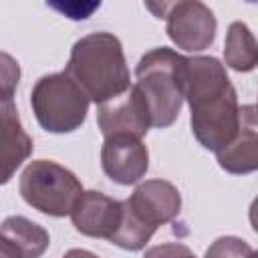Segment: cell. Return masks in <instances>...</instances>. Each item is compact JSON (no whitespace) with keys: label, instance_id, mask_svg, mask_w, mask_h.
<instances>
[{"label":"cell","instance_id":"cell-10","mask_svg":"<svg viewBox=\"0 0 258 258\" xmlns=\"http://www.w3.org/2000/svg\"><path fill=\"white\" fill-rule=\"evenodd\" d=\"M32 139L22 129L14 97L0 95V185L8 183L16 169L32 153Z\"/></svg>","mask_w":258,"mask_h":258},{"label":"cell","instance_id":"cell-16","mask_svg":"<svg viewBox=\"0 0 258 258\" xmlns=\"http://www.w3.org/2000/svg\"><path fill=\"white\" fill-rule=\"evenodd\" d=\"M20 81V64L14 56L0 50V95L14 97Z\"/></svg>","mask_w":258,"mask_h":258},{"label":"cell","instance_id":"cell-6","mask_svg":"<svg viewBox=\"0 0 258 258\" xmlns=\"http://www.w3.org/2000/svg\"><path fill=\"white\" fill-rule=\"evenodd\" d=\"M157 18H165V30L177 48L198 52L208 48L216 38V16L214 12L198 0L181 2H161L147 4Z\"/></svg>","mask_w":258,"mask_h":258},{"label":"cell","instance_id":"cell-3","mask_svg":"<svg viewBox=\"0 0 258 258\" xmlns=\"http://www.w3.org/2000/svg\"><path fill=\"white\" fill-rule=\"evenodd\" d=\"M187 56L159 46L145 52L135 69V89L145 101L151 127H169L183 105V71Z\"/></svg>","mask_w":258,"mask_h":258},{"label":"cell","instance_id":"cell-8","mask_svg":"<svg viewBox=\"0 0 258 258\" xmlns=\"http://www.w3.org/2000/svg\"><path fill=\"white\" fill-rule=\"evenodd\" d=\"M97 123L103 137L125 133L141 139L151 127L145 101L135 85H131L127 93L101 103L97 107Z\"/></svg>","mask_w":258,"mask_h":258},{"label":"cell","instance_id":"cell-12","mask_svg":"<svg viewBox=\"0 0 258 258\" xmlns=\"http://www.w3.org/2000/svg\"><path fill=\"white\" fill-rule=\"evenodd\" d=\"M218 163L224 171L244 175L258 167V123L254 105L240 107V123L234 139L216 151Z\"/></svg>","mask_w":258,"mask_h":258},{"label":"cell","instance_id":"cell-1","mask_svg":"<svg viewBox=\"0 0 258 258\" xmlns=\"http://www.w3.org/2000/svg\"><path fill=\"white\" fill-rule=\"evenodd\" d=\"M183 99L191 111V131L202 147L220 151L240 123L236 91L216 56H191L183 71Z\"/></svg>","mask_w":258,"mask_h":258},{"label":"cell","instance_id":"cell-17","mask_svg":"<svg viewBox=\"0 0 258 258\" xmlns=\"http://www.w3.org/2000/svg\"><path fill=\"white\" fill-rule=\"evenodd\" d=\"M143 258H198V256L185 244L167 242V244H159V246L149 248Z\"/></svg>","mask_w":258,"mask_h":258},{"label":"cell","instance_id":"cell-19","mask_svg":"<svg viewBox=\"0 0 258 258\" xmlns=\"http://www.w3.org/2000/svg\"><path fill=\"white\" fill-rule=\"evenodd\" d=\"M62 258H99V256L93 254V252H89V250H83V248H73Z\"/></svg>","mask_w":258,"mask_h":258},{"label":"cell","instance_id":"cell-11","mask_svg":"<svg viewBox=\"0 0 258 258\" xmlns=\"http://www.w3.org/2000/svg\"><path fill=\"white\" fill-rule=\"evenodd\" d=\"M71 220L77 232L89 238L109 240L121 220V202L105 196L103 191H83L71 212Z\"/></svg>","mask_w":258,"mask_h":258},{"label":"cell","instance_id":"cell-2","mask_svg":"<svg viewBox=\"0 0 258 258\" xmlns=\"http://www.w3.org/2000/svg\"><path fill=\"white\" fill-rule=\"evenodd\" d=\"M64 75L97 105L129 91L131 73L121 40L111 32H91L73 44Z\"/></svg>","mask_w":258,"mask_h":258},{"label":"cell","instance_id":"cell-15","mask_svg":"<svg viewBox=\"0 0 258 258\" xmlns=\"http://www.w3.org/2000/svg\"><path fill=\"white\" fill-rule=\"evenodd\" d=\"M204 258H256L254 248L236 236H222L212 242Z\"/></svg>","mask_w":258,"mask_h":258},{"label":"cell","instance_id":"cell-5","mask_svg":"<svg viewBox=\"0 0 258 258\" xmlns=\"http://www.w3.org/2000/svg\"><path fill=\"white\" fill-rule=\"evenodd\" d=\"M18 189L28 206L52 218L71 216L83 194L79 177L71 169L48 159L30 161L20 175Z\"/></svg>","mask_w":258,"mask_h":258},{"label":"cell","instance_id":"cell-18","mask_svg":"<svg viewBox=\"0 0 258 258\" xmlns=\"http://www.w3.org/2000/svg\"><path fill=\"white\" fill-rule=\"evenodd\" d=\"M0 258H22V256H20V252L8 240H4L0 236Z\"/></svg>","mask_w":258,"mask_h":258},{"label":"cell","instance_id":"cell-9","mask_svg":"<svg viewBox=\"0 0 258 258\" xmlns=\"http://www.w3.org/2000/svg\"><path fill=\"white\" fill-rule=\"evenodd\" d=\"M123 202L145 226L153 230L175 220L181 210V196L177 187L165 179H147L139 183L131 198Z\"/></svg>","mask_w":258,"mask_h":258},{"label":"cell","instance_id":"cell-4","mask_svg":"<svg viewBox=\"0 0 258 258\" xmlns=\"http://www.w3.org/2000/svg\"><path fill=\"white\" fill-rule=\"evenodd\" d=\"M30 105L36 121L48 133H73L89 113V97L64 73L40 77L32 87Z\"/></svg>","mask_w":258,"mask_h":258},{"label":"cell","instance_id":"cell-13","mask_svg":"<svg viewBox=\"0 0 258 258\" xmlns=\"http://www.w3.org/2000/svg\"><path fill=\"white\" fill-rule=\"evenodd\" d=\"M0 236L8 240L22 258H40L50 244L48 232L24 216H8L0 224Z\"/></svg>","mask_w":258,"mask_h":258},{"label":"cell","instance_id":"cell-14","mask_svg":"<svg viewBox=\"0 0 258 258\" xmlns=\"http://www.w3.org/2000/svg\"><path fill=\"white\" fill-rule=\"evenodd\" d=\"M224 60L230 69L238 73H248L258 62V44L250 28L236 20L230 24L224 42Z\"/></svg>","mask_w":258,"mask_h":258},{"label":"cell","instance_id":"cell-7","mask_svg":"<svg viewBox=\"0 0 258 258\" xmlns=\"http://www.w3.org/2000/svg\"><path fill=\"white\" fill-rule=\"evenodd\" d=\"M103 171L119 185H131L139 181L149 169L147 145L133 135H109L101 147Z\"/></svg>","mask_w":258,"mask_h":258}]
</instances>
